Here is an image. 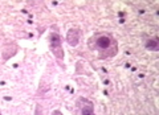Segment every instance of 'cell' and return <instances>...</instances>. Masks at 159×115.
<instances>
[{"label": "cell", "instance_id": "obj_1", "mask_svg": "<svg viewBox=\"0 0 159 115\" xmlns=\"http://www.w3.org/2000/svg\"><path fill=\"white\" fill-rule=\"evenodd\" d=\"M94 49H97L99 52H105L106 56H109L107 52H110V56H114L117 53V42L110 34H97L96 41H94Z\"/></svg>", "mask_w": 159, "mask_h": 115}, {"label": "cell", "instance_id": "obj_6", "mask_svg": "<svg viewBox=\"0 0 159 115\" xmlns=\"http://www.w3.org/2000/svg\"><path fill=\"white\" fill-rule=\"evenodd\" d=\"M52 115H64L61 111H58V110H56V111H53L52 113Z\"/></svg>", "mask_w": 159, "mask_h": 115}, {"label": "cell", "instance_id": "obj_2", "mask_svg": "<svg viewBox=\"0 0 159 115\" xmlns=\"http://www.w3.org/2000/svg\"><path fill=\"white\" fill-rule=\"evenodd\" d=\"M51 49L53 56L58 60H64V49H62V38L58 33L51 34Z\"/></svg>", "mask_w": 159, "mask_h": 115}, {"label": "cell", "instance_id": "obj_3", "mask_svg": "<svg viewBox=\"0 0 159 115\" xmlns=\"http://www.w3.org/2000/svg\"><path fill=\"white\" fill-rule=\"evenodd\" d=\"M81 115H94V104L88 99H81Z\"/></svg>", "mask_w": 159, "mask_h": 115}, {"label": "cell", "instance_id": "obj_5", "mask_svg": "<svg viewBox=\"0 0 159 115\" xmlns=\"http://www.w3.org/2000/svg\"><path fill=\"white\" fill-rule=\"evenodd\" d=\"M146 48L150 49V51H158V40L157 38H152V40H147L146 42Z\"/></svg>", "mask_w": 159, "mask_h": 115}, {"label": "cell", "instance_id": "obj_4", "mask_svg": "<svg viewBox=\"0 0 159 115\" xmlns=\"http://www.w3.org/2000/svg\"><path fill=\"white\" fill-rule=\"evenodd\" d=\"M78 40H80V32L77 29H69V32L66 34V41L69 42V45L76 46L78 44Z\"/></svg>", "mask_w": 159, "mask_h": 115}]
</instances>
